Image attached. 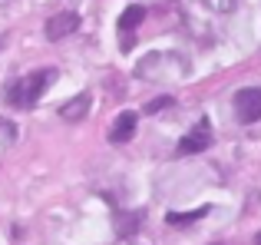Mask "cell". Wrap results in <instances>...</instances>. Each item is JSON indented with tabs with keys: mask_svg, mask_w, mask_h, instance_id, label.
<instances>
[{
	"mask_svg": "<svg viewBox=\"0 0 261 245\" xmlns=\"http://www.w3.org/2000/svg\"><path fill=\"white\" fill-rule=\"evenodd\" d=\"M136 126H139V113H133V110H126V113H119L113 122V129H109V142L113 146H122V142H129L136 136Z\"/></svg>",
	"mask_w": 261,
	"mask_h": 245,
	"instance_id": "obj_5",
	"label": "cell"
},
{
	"mask_svg": "<svg viewBox=\"0 0 261 245\" xmlns=\"http://www.w3.org/2000/svg\"><path fill=\"white\" fill-rule=\"evenodd\" d=\"M169 106H175V96H155V100H149V103H146V113H149V116H155V113L169 110Z\"/></svg>",
	"mask_w": 261,
	"mask_h": 245,
	"instance_id": "obj_10",
	"label": "cell"
},
{
	"mask_svg": "<svg viewBox=\"0 0 261 245\" xmlns=\"http://www.w3.org/2000/svg\"><path fill=\"white\" fill-rule=\"evenodd\" d=\"M139 219H142V212H129V215H119V226H116V232H119V235H133L136 229H139Z\"/></svg>",
	"mask_w": 261,
	"mask_h": 245,
	"instance_id": "obj_9",
	"label": "cell"
},
{
	"mask_svg": "<svg viewBox=\"0 0 261 245\" xmlns=\"http://www.w3.org/2000/svg\"><path fill=\"white\" fill-rule=\"evenodd\" d=\"M146 20V7H139V4H133V7H126V13L119 17V33H133L136 27Z\"/></svg>",
	"mask_w": 261,
	"mask_h": 245,
	"instance_id": "obj_7",
	"label": "cell"
},
{
	"mask_svg": "<svg viewBox=\"0 0 261 245\" xmlns=\"http://www.w3.org/2000/svg\"><path fill=\"white\" fill-rule=\"evenodd\" d=\"M57 80V70H37V73H30V77H23V80H13L10 86L4 90V100L10 106H33L40 96H43V90Z\"/></svg>",
	"mask_w": 261,
	"mask_h": 245,
	"instance_id": "obj_1",
	"label": "cell"
},
{
	"mask_svg": "<svg viewBox=\"0 0 261 245\" xmlns=\"http://www.w3.org/2000/svg\"><path fill=\"white\" fill-rule=\"evenodd\" d=\"M76 30H80V13H73V10H60V13H53V17L46 20V27H43L46 40H63V37H73Z\"/></svg>",
	"mask_w": 261,
	"mask_h": 245,
	"instance_id": "obj_4",
	"label": "cell"
},
{
	"mask_svg": "<svg viewBox=\"0 0 261 245\" xmlns=\"http://www.w3.org/2000/svg\"><path fill=\"white\" fill-rule=\"evenodd\" d=\"M235 113L242 122H258L261 119V90L258 86H245L235 93Z\"/></svg>",
	"mask_w": 261,
	"mask_h": 245,
	"instance_id": "obj_3",
	"label": "cell"
},
{
	"mask_svg": "<svg viewBox=\"0 0 261 245\" xmlns=\"http://www.w3.org/2000/svg\"><path fill=\"white\" fill-rule=\"evenodd\" d=\"M89 106H93V96H89V93H80V96L70 100V103L60 106V116H63L66 122H80V119H86Z\"/></svg>",
	"mask_w": 261,
	"mask_h": 245,
	"instance_id": "obj_6",
	"label": "cell"
},
{
	"mask_svg": "<svg viewBox=\"0 0 261 245\" xmlns=\"http://www.w3.org/2000/svg\"><path fill=\"white\" fill-rule=\"evenodd\" d=\"M205 215H208V206H198V209H192V212H169L166 222L169 226H192L195 219H205Z\"/></svg>",
	"mask_w": 261,
	"mask_h": 245,
	"instance_id": "obj_8",
	"label": "cell"
},
{
	"mask_svg": "<svg viewBox=\"0 0 261 245\" xmlns=\"http://www.w3.org/2000/svg\"><path fill=\"white\" fill-rule=\"evenodd\" d=\"M255 245H261V232H258V235H255Z\"/></svg>",
	"mask_w": 261,
	"mask_h": 245,
	"instance_id": "obj_12",
	"label": "cell"
},
{
	"mask_svg": "<svg viewBox=\"0 0 261 245\" xmlns=\"http://www.w3.org/2000/svg\"><path fill=\"white\" fill-rule=\"evenodd\" d=\"M212 146V126L208 122H195V126L189 129V133L178 139V156H195V153H205V149Z\"/></svg>",
	"mask_w": 261,
	"mask_h": 245,
	"instance_id": "obj_2",
	"label": "cell"
},
{
	"mask_svg": "<svg viewBox=\"0 0 261 245\" xmlns=\"http://www.w3.org/2000/svg\"><path fill=\"white\" fill-rule=\"evenodd\" d=\"M215 245H222V242H215Z\"/></svg>",
	"mask_w": 261,
	"mask_h": 245,
	"instance_id": "obj_13",
	"label": "cell"
},
{
	"mask_svg": "<svg viewBox=\"0 0 261 245\" xmlns=\"http://www.w3.org/2000/svg\"><path fill=\"white\" fill-rule=\"evenodd\" d=\"M17 139V126H13L10 119H0V146H7V142Z\"/></svg>",
	"mask_w": 261,
	"mask_h": 245,
	"instance_id": "obj_11",
	"label": "cell"
}]
</instances>
